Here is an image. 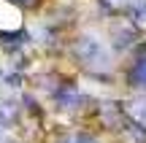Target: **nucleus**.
<instances>
[{
    "instance_id": "f257e3e1",
    "label": "nucleus",
    "mask_w": 146,
    "mask_h": 143,
    "mask_svg": "<svg viewBox=\"0 0 146 143\" xmlns=\"http://www.w3.org/2000/svg\"><path fill=\"white\" fill-rule=\"evenodd\" d=\"M73 54L76 59L89 70H108L111 68V51L100 38L95 35H81L73 43Z\"/></svg>"
},
{
    "instance_id": "f03ea898",
    "label": "nucleus",
    "mask_w": 146,
    "mask_h": 143,
    "mask_svg": "<svg viewBox=\"0 0 146 143\" xmlns=\"http://www.w3.org/2000/svg\"><path fill=\"white\" fill-rule=\"evenodd\" d=\"M127 81H130L133 86H143L146 89V46L135 54L130 70H127Z\"/></svg>"
},
{
    "instance_id": "7ed1b4c3",
    "label": "nucleus",
    "mask_w": 146,
    "mask_h": 143,
    "mask_svg": "<svg viewBox=\"0 0 146 143\" xmlns=\"http://www.w3.org/2000/svg\"><path fill=\"white\" fill-rule=\"evenodd\" d=\"M127 113L133 116V122L138 124V127L146 130V97H135V100L127 103Z\"/></svg>"
},
{
    "instance_id": "20e7f679",
    "label": "nucleus",
    "mask_w": 146,
    "mask_h": 143,
    "mask_svg": "<svg viewBox=\"0 0 146 143\" xmlns=\"http://www.w3.org/2000/svg\"><path fill=\"white\" fill-rule=\"evenodd\" d=\"M114 35H116V38H114V46H116V49H127L133 41H135V30H133L130 24H125L122 30L116 27V32H114Z\"/></svg>"
},
{
    "instance_id": "39448f33",
    "label": "nucleus",
    "mask_w": 146,
    "mask_h": 143,
    "mask_svg": "<svg viewBox=\"0 0 146 143\" xmlns=\"http://www.w3.org/2000/svg\"><path fill=\"white\" fill-rule=\"evenodd\" d=\"M125 11H127V16H130L133 22H138V24L146 22V0H130Z\"/></svg>"
},
{
    "instance_id": "423d86ee",
    "label": "nucleus",
    "mask_w": 146,
    "mask_h": 143,
    "mask_svg": "<svg viewBox=\"0 0 146 143\" xmlns=\"http://www.w3.org/2000/svg\"><path fill=\"white\" fill-rule=\"evenodd\" d=\"M0 41H3V43H14V46H19V43H27V41H30V35H27L25 30H16V32H0Z\"/></svg>"
},
{
    "instance_id": "0eeeda50",
    "label": "nucleus",
    "mask_w": 146,
    "mask_h": 143,
    "mask_svg": "<svg viewBox=\"0 0 146 143\" xmlns=\"http://www.w3.org/2000/svg\"><path fill=\"white\" fill-rule=\"evenodd\" d=\"M65 143H100V140L92 138V135H87V132H78V135H73V138H68Z\"/></svg>"
},
{
    "instance_id": "6e6552de",
    "label": "nucleus",
    "mask_w": 146,
    "mask_h": 143,
    "mask_svg": "<svg viewBox=\"0 0 146 143\" xmlns=\"http://www.w3.org/2000/svg\"><path fill=\"white\" fill-rule=\"evenodd\" d=\"M19 76H8V78H5V84H8V86H19Z\"/></svg>"
},
{
    "instance_id": "1a4fd4ad",
    "label": "nucleus",
    "mask_w": 146,
    "mask_h": 143,
    "mask_svg": "<svg viewBox=\"0 0 146 143\" xmlns=\"http://www.w3.org/2000/svg\"><path fill=\"white\" fill-rule=\"evenodd\" d=\"M11 3H16V5H33L35 0H11Z\"/></svg>"
}]
</instances>
